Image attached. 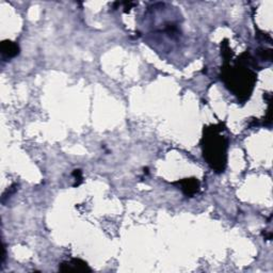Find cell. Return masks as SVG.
Wrapping results in <instances>:
<instances>
[{
    "mask_svg": "<svg viewBox=\"0 0 273 273\" xmlns=\"http://www.w3.org/2000/svg\"><path fill=\"white\" fill-rule=\"evenodd\" d=\"M73 176H74L75 181H76L75 186H78L81 183V181H82V172H81L80 170H75L74 172H73Z\"/></svg>",
    "mask_w": 273,
    "mask_h": 273,
    "instance_id": "6",
    "label": "cell"
},
{
    "mask_svg": "<svg viewBox=\"0 0 273 273\" xmlns=\"http://www.w3.org/2000/svg\"><path fill=\"white\" fill-rule=\"evenodd\" d=\"M235 70L225 72L224 78L227 87L238 96H249L253 89L255 81V75L247 70H242L243 67H233Z\"/></svg>",
    "mask_w": 273,
    "mask_h": 273,
    "instance_id": "2",
    "label": "cell"
},
{
    "mask_svg": "<svg viewBox=\"0 0 273 273\" xmlns=\"http://www.w3.org/2000/svg\"><path fill=\"white\" fill-rule=\"evenodd\" d=\"M20 46L17 43L6 40L2 43V55L5 59H13L20 54Z\"/></svg>",
    "mask_w": 273,
    "mask_h": 273,
    "instance_id": "5",
    "label": "cell"
},
{
    "mask_svg": "<svg viewBox=\"0 0 273 273\" xmlns=\"http://www.w3.org/2000/svg\"><path fill=\"white\" fill-rule=\"evenodd\" d=\"M59 270L63 272H91V268L88 266L87 262L79 259L73 258L68 261H64L59 266Z\"/></svg>",
    "mask_w": 273,
    "mask_h": 273,
    "instance_id": "3",
    "label": "cell"
},
{
    "mask_svg": "<svg viewBox=\"0 0 273 273\" xmlns=\"http://www.w3.org/2000/svg\"><path fill=\"white\" fill-rule=\"evenodd\" d=\"M177 184L187 196H192L200 190V182L196 178H185L177 182Z\"/></svg>",
    "mask_w": 273,
    "mask_h": 273,
    "instance_id": "4",
    "label": "cell"
},
{
    "mask_svg": "<svg viewBox=\"0 0 273 273\" xmlns=\"http://www.w3.org/2000/svg\"><path fill=\"white\" fill-rule=\"evenodd\" d=\"M222 128L219 126H210L204 130L203 136V153L207 164L216 171L223 172L226 166L227 141L220 134Z\"/></svg>",
    "mask_w": 273,
    "mask_h": 273,
    "instance_id": "1",
    "label": "cell"
}]
</instances>
